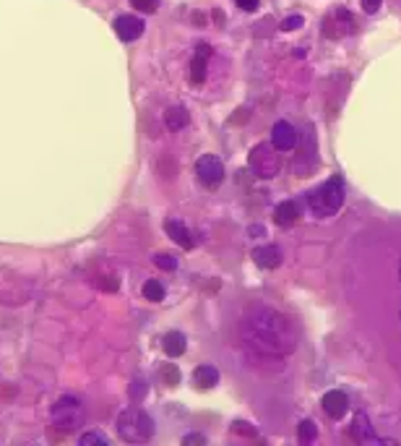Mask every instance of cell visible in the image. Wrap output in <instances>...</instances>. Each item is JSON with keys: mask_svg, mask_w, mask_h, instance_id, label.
<instances>
[{"mask_svg": "<svg viewBox=\"0 0 401 446\" xmlns=\"http://www.w3.org/2000/svg\"><path fill=\"white\" fill-rule=\"evenodd\" d=\"M297 438H300V444H313L315 438H318V428H315L313 420H303L297 425Z\"/></svg>", "mask_w": 401, "mask_h": 446, "instance_id": "20", "label": "cell"}, {"mask_svg": "<svg viewBox=\"0 0 401 446\" xmlns=\"http://www.w3.org/2000/svg\"><path fill=\"white\" fill-rule=\"evenodd\" d=\"M164 230H167V235L172 238L180 248H185V251H191L193 245H196L191 230L185 228V222H180V219H167V222H164Z\"/></svg>", "mask_w": 401, "mask_h": 446, "instance_id": "13", "label": "cell"}, {"mask_svg": "<svg viewBox=\"0 0 401 446\" xmlns=\"http://www.w3.org/2000/svg\"><path fill=\"white\" fill-rule=\"evenodd\" d=\"M164 123H167L169 130H180L185 128L188 123H191V115H188V110L185 107H169L167 113H164Z\"/></svg>", "mask_w": 401, "mask_h": 446, "instance_id": "18", "label": "cell"}, {"mask_svg": "<svg viewBox=\"0 0 401 446\" xmlns=\"http://www.w3.org/2000/svg\"><path fill=\"white\" fill-rule=\"evenodd\" d=\"M115 428H118V436L128 444H146L152 441L154 436V420L152 415L141 410V407H125L118 420H115Z\"/></svg>", "mask_w": 401, "mask_h": 446, "instance_id": "2", "label": "cell"}, {"mask_svg": "<svg viewBox=\"0 0 401 446\" xmlns=\"http://www.w3.org/2000/svg\"><path fill=\"white\" fill-rule=\"evenodd\" d=\"M130 6L138 9L141 13H154V11L159 9V0H130Z\"/></svg>", "mask_w": 401, "mask_h": 446, "instance_id": "25", "label": "cell"}, {"mask_svg": "<svg viewBox=\"0 0 401 446\" xmlns=\"http://www.w3.org/2000/svg\"><path fill=\"white\" fill-rule=\"evenodd\" d=\"M144 29H146V24L138 16H130V13H125V16L115 18V32H118V37H120L123 42L138 40V37L144 34Z\"/></svg>", "mask_w": 401, "mask_h": 446, "instance_id": "9", "label": "cell"}, {"mask_svg": "<svg viewBox=\"0 0 401 446\" xmlns=\"http://www.w3.org/2000/svg\"><path fill=\"white\" fill-rule=\"evenodd\" d=\"M162 347H164V352H167L169 357H180L185 352V334L180 332H169L164 334V340H162Z\"/></svg>", "mask_w": 401, "mask_h": 446, "instance_id": "17", "label": "cell"}, {"mask_svg": "<svg viewBox=\"0 0 401 446\" xmlns=\"http://www.w3.org/2000/svg\"><path fill=\"white\" fill-rule=\"evenodd\" d=\"M297 217H300V209H297L295 201H284L276 206L273 211V222L279 225V228H289V225H295Z\"/></svg>", "mask_w": 401, "mask_h": 446, "instance_id": "15", "label": "cell"}, {"mask_svg": "<svg viewBox=\"0 0 401 446\" xmlns=\"http://www.w3.org/2000/svg\"><path fill=\"white\" fill-rule=\"evenodd\" d=\"M349 433H352V438L357 441V444H385L383 438L375 436V430H373V425H370L368 415H362V413L354 415Z\"/></svg>", "mask_w": 401, "mask_h": 446, "instance_id": "11", "label": "cell"}, {"mask_svg": "<svg viewBox=\"0 0 401 446\" xmlns=\"http://www.w3.org/2000/svg\"><path fill=\"white\" fill-rule=\"evenodd\" d=\"M399 272H401V269H399Z\"/></svg>", "mask_w": 401, "mask_h": 446, "instance_id": "32", "label": "cell"}, {"mask_svg": "<svg viewBox=\"0 0 401 446\" xmlns=\"http://www.w3.org/2000/svg\"><path fill=\"white\" fill-rule=\"evenodd\" d=\"M271 144L273 149H279V152H292L297 146V130L292 123L287 121H279V123H273V128H271Z\"/></svg>", "mask_w": 401, "mask_h": 446, "instance_id": "8", "label": "cell"}, {"mask_svg": "<svg viewBox=\"0 0 401 446\" xmlns=\"http://www.w3.org/2000/svg\"><path fill=\"white\" fill-rule=\"evenodd\" d=\"M183 444H206V436H200V433H191V436L183 438Z\"/></svg>", "mask_w": 401, "mask_h": 446, "instance_id": "29", "label": "cell"}, {"mask_svg": "<svg viewBox=\"0 0 401 446\" xmlns=\"http://www.w3.org/2000/svg\"><path fill=\"white\" fill-rule=\"evenodd\" d=\"M193 379H196V386H198V389H211V386L219 384V371L214 365H200V368H196Z\"/></svg>", "mask_w": 401, "mask_h": 446, "instance_id": "16", "label": "cell"}, {"mask_svg": "<svg viewBox=\"0 0 401 446\" xmlns=\"http://www.w3.org/2000/svg\"><path fill=\"white\" fill-rule=\"evenodd\" d=\"M253 261L261 269H276L281 264V251L276 245H261V248L253 251Z\"/></svg>", "mask_w": 401, "mask_h": 446, "instance_id": "14", "label": "cell"}, {"mask_svg": "<svg viewBox=\"0 0 401 446\" xmlns=\"http://www.w3.org/2000/svg\"><path fill=\"white\" fill-rule=\"evenodd\" d=\"M240 334L245 347L253 350L256 355L269 357H287L297 350L300 332L295 321L269 306L250 308L240 321Z\"/></svg>", "mask_w": 401, "mask_h": 446, "instance_id": "1", "label": "cell"}, {"mask_svg": "<svg viewBox=\"0 0 401 446\" xmlns=\"http://www.w3.org/2000/svg\"><path fill=\"white\" fill-rule=\"evenodd\" d=\"M380 3H383V0H362V11H365V13H378Z\"/></svg>", "mask_w": 401, "mask_h": 446, "instance_id": "28", "label": "cell"}, {"mask_svg": "<svg viewBox=\"0 0 401 446\" xmlns=\"http://www.w3.org/2000/svg\"><path fill=\"white\" fill-rule=\"evenodd\" d=\"M250 170L256 172V178L261 180H271L279 175L281 170V160H279V149H273V144H258L253 146L250 152Z\"/></svg>", "mask_w": 401, "mask_h": 446, "instance_id": "5", "label": "cell"}, {"mask_svg": "<svg viewBox=\"0 0 401 446\" xmlns=\"http://www.w3.org/2000/svg\"><path fill=\"white\" fill-rule=\"evenodd\" d=\"M211 57V48L209 45H198V52L191 60V84L193 87H200L206 82V65H209Z\"/></svg>", "mask_w": 401, "mask_h": 446, "instance_id": "12", "label": "cell"}, {"mask_svg": "<svg viewBox=\"0 0 401 446\" xmlns=\"http://www.w3.org/2000/svg\"><path fill=\"white\" fill-rule=\"evenodd\" d=\"M321 405H323V413L329 415V418H334V420H341L346 415V410H349V399H346L344 391H326L321 399Z\"/></svg>", "mask_w": 401, "mask_h": 446, "instance_id": "10", "label": "cell"}, {"mask_svg": "<svg viewBox=\"0 0 401 446\" xmlns=\"http://www.w3.org/2000/svg\"><path fill=\"white\" fill-rule=\"evenodd\" d=\"M159 376L164 379V384H167V386H177V384H180V371H177L172 363L162 365V368H159Z\"/></svg>", "mask_w": 401, "mask_h": 446, "instance_id": "22", "label": "cell"}, {"mask_svg": "<svg viewBox=\"0 0 401 446\" xmlns=\"http://www.w3.org/2000/svg\"><path fill=\"white\" fill-rule=\"evenodd\" d=\"M235 3H237V6H240L242 11H256L261 0H235Z\"/></svg>", "mask_w": 401, "mask_h": 446, "instance_id": "30", "label": "cell"}, {"mask_svg": "<svg viewBox=\"0 0 401 446\" xmlns=\"http://www.w3.org/2000/svg\"><path fill=\"white\" fill-rule=\"evenodd\" d=\"M164 284L159 282V279H149V282H144V298L146 301H154V303H159L164 301Z\"/></svg>", "mask_w": 401, "mask_h": 446, "instance_id": "19", "label": "cell"}, {"mask_svg": "<svg viewBox=\"0 0 401 446\" xmlns=\"http://www.w3.org/2000/svg\"><path fill=\"white\" fill-rule=\"evenodd\" d=\"M235 430H237V433H250V436H256V430L248 428V423H235Z\"/></svg>", "mask_w": 401, "mask_h": 446, "instance_id": "31", "label": "cell"}, {"mask_svg": "<svg viewBox=\"0 0 401 446\" xmlns=\"http://www.w3.org/2000/svg\"><path fill=\"white\" fill-rule=\"evenodd\" d=\"M344 204V183L339 175L329 178L323 186H318L315 191L307 194V209L313 211L315 217H334Z\"/></svg>", "mask_w": 401, "mask_h": 446, "instance_id": "3", "label": "cell"}, {"mask_svg": "<svg viewBox=\"0 0 401 446\" xmlns=\"http://www.w3.org/2000/svg\"><path fill=\"white\" fill-rule=\"evenodd\" d=\"M154 264L159 269H164V272H175L177 269V259L169 256V253H157V256H154Z\"/></svg>", "mask_w": 401, "mask_h": 446, "instance_id": "24", "label": "cell"}, {"mask_svg": "<svg viewBox=\"0 0 401 446\" xmlns=\"http://www.w3.org/2000/svg\"><path fill=\"white\" fill-rule=\"evenodd\" d=\"M354 29H357L354 16L346 9H341V6H337L329 16L323 18V34H326L329 40H341L346 34H352Z\"/></svg>", "mask_w": 401, "mask_h": 446, "instance_id": "6", "label": "cell"}, {"mask_svg": "<svg viewBox=\"0 0 401 446\" xmlns=\"http://www.w3.org/2000/svg\"><path fill=\"white\" fill-rule=\"evenodd\" d=\"M84 420H86V413H84V405L76 397H60L52 405V423L65 433L79 430Z\"/></svg>", "mask_w": 401, "mask_h": 446, "instance_id": "4", "label": "cell"}, {"mask_svg": "<svg viewBox=\"0 0 401 446\" xmlns=\"http://www.w3.org/2000/svg\"><path fill=\"white\" fill-rule=\"evenodd\" d=\"M81 446H91V444H99V446H107L110 444V438L105 436V433H99V430H91V433H84V436L79 438Z\"/></svg>", "mask_w": 401, "mask_h": 446, "instance_id": "23", "label": "cell"}, {"mask_svg": "<svg viewBox=\"0 0 401 446\" xmlns=\"http://www.w3.org/2000/svg\"><path fill=\"white\" fill-rule=\"evenodd\" d=\"M196 175H198V180L203 186L217 188L225 180V165H222V160L217 155H203L196 162Z\"/></svg>", "mask_w": 401, "mask_h": 446, "instance_id": "7", "label": "cell"}, {"mask_svg": "<svg viewBox=\"0 0 401 446\" xmlns=\"http://www.w3.org/2000/svg\"><path fill=\"white\" fill-rule=\"evenodd\" d=\"M128 397H130V402H141V399L146 397V379L144 376H136V379L130 381Z\"/></svg>", "mask_w": 401, "mask_h": 446, "instance_id": "21", "label": "cell"}, {"mask_svg": "<svg viewBox=\"0 0 401 446\" xmlns=\"http://www.w3.org/2000/svg\"><path fill=\"white\" fill-rule=\"evenodd\" d=\"M96 284H99L102 290L115 292V290H118V287H120V279H115V277H102V279H96Z\"/></svg>", "mask_w": 401, "mask_h": 446, "instance_id": "27", "label": "cell"}, {"mask_svg": "<svg viewBox=\"0 0 401 446\" xmlns=\"http://www.w3.org/2000/svg\"><path fill=\"white\" fill-rule=\"evenodd\" d=\"M303 24H305V18L303 16H289L281 21V29H284V32H295V29H300Z\"/></svg>", "mask_w": 401, "mask_h": 446, "instance_id": "26", "label": "cell"}]
</instances>
